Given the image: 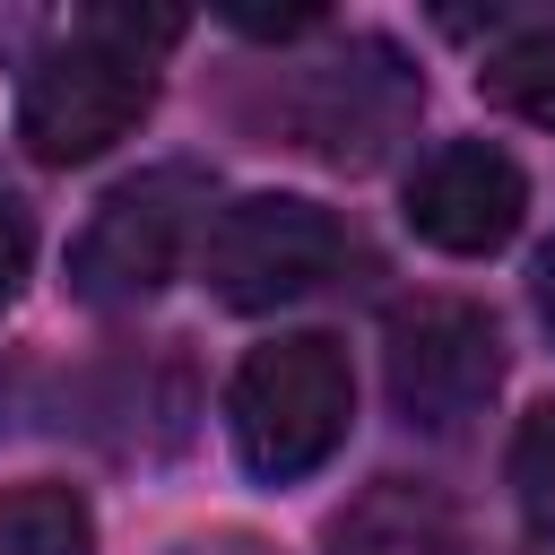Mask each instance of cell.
<instances>
[{
    "instance_id": "6da1fadb",
    "label": "cell",
    "mask_w": 555,
    "mask_h": 555,
    "mask_svg": "<svg viewBox=\"0 0 555 555\" xmlns=\"http://www.w3.org/2000/svg\"><path fill=\"white\" fill-rule=\"evenodd\" d=\"M182 43L173 9H87L35 52L17 87V139L35 165H95L156 113V52Z\"/></svg>"
},
{
    "instance_id": "7a4b0ae2",
    "label": "cell",
    "mask_w": 555,
    "mask_h": 555,
    "mask_svg": "<svg viewBox=\"0 0 555 555\" xmlns=\"http://www.w3.org/2000/svg\"><path fill=\"white\" fill-rule=\"evenodd\" d=\"M347 425H356V373H347V347L321 330H286V338L251 347L225 382L234 460L269 486L312 477L347 442Z\"/></svg>"
},
{
    "instance_id": "3957f363",
    "label": "cell",
    "mask_w": 555,
    "mask_h": 555,
    "mask_svg": "<svg viewBox=\"0 0 555 555\" xmlns=\"http://www.w3.org/2000/svg\"><path fill=\"white\" fill-rule=\"evenodd\" d=\"M208 217V173L199 165H147L95 199V217L69 243V295L95 312H130L173 286L191 234Z\"/></svg>"
},
{
    "instance_id": "277c9868",
    "label": "cell",
    "mask_w": 555,
    "mask_h": 555,
    "mask_svg": "<svg viewBox=\"0 0 555 555\" xmlns=\"http://www.w3.org/2000/svg\"><path fill=\"white\" fill-rule=\"evenodd\" d=\"M425 113V78L390 35H338L321 61L295 69L286 87V130L304 156L338 173H373Z\"/></svg>"
},
{
    "instance_id": "5b68a950",
    "label": "cell",
    "mask_w": 555,
    "mask_h": 555,
    "mask_svg": "<svg viewBox=\"0 0 555 555\" xmlns=\"http://www.w3.org/2000/svg\"><path fill=\"white\" fill-rule=\"evenodd\" d=\"M382 382H390L399 425L451 442V434H468L494 408V390H503V338H494V321L477 304L416 295L382 330Z\"/></svg>"
},
{
    "instance_id": "8992f818",
    "label": "cell",
    "mask_w": 555,
    "mask_h": 555,
    "mask_svg": "<svg viewBox=\"0 0 555 555\" xmlns=\"http://www.w3.org/2000/svg\"><path fill=\"white\" fill-rule=\"evenodd\" d=\"M338 260H347V225L321 199H304V191H251V199L217 208L199 278L234 312H278V304L312 295Z\"/></svg>"
},
{
    "instance_id": "52a82bcc",
    "label": "cell",
    "mask_w": 555,
    "mask_h": 555,
    "mask_svg": "<svg viewBox=\"0 0 555 555\" xmlns=\"http://www.w3.org/2000/svg\"><path fill=\"white\" fill-rule=\"evenodd\" d=\"M408 234L451 251V260H477V251H503L520 234V208H529V173L494 147V139H451L434 147L416 173H408Z\"/></svg>"
},
{
    "instance_id": "ba28073f",
    "label": "cell",
    "mask_w": 555,
    "mask_h": 555,
    "mask_svg": "<svg viewBox=\"0 0 555 555\" xmlns=\"http://www.w3.org/2000/svg\"><path fill=\"white\" fill-rule=\"evenodd\" d=\"M330 555H477V546H468V520L451 512V494H434L416 477H382L330 520Z\"/></svg>"
},
{
    "instance_id": "9c48e42d",
    "label": "cell",
    "mask_w": 555,
    "mask_h": 555,
    "mask_svg": "<svg viewBox=\"0 0 555 555\" xmlns=\"http://www.w3.org/2000/svg\"><path fill=\"white\" fill-rule=\"evenodd\" d=\"M0 555H95V512L78 503V486H9Z\"/></svg>"
},
{
    "instance_id": "30bf717a",
    "label": "cell",
    "mask_w": 555,
    "mask_h": 555,
    "mask_svg": "<svg viewBox=\"0 0 555 555\" xmlns=\"http://www.w3.org/2000/svg\"><path fill=\"white\" fill-rule=\"evenodd\" d=\"M477 87H486V104H503L512 121L555 130V26H520V35H503V43L486 52Z\"/></svg>"
},
{
    "instance_id": "8fae6325",
    "label": "cell",
    "mask_w": 555,
    "mask_h": 555,
    "mask_svg": "<svg viewBox=\"0 0 555 555\" xmlns=\"http://www.w3.org/2000/svg\"><path fill=\"white\" fill-rule=\"evenodd\" d=\"M512 503L538 538H555V399H538L512 434Z\"/></svg>"
},
{
    "instance_id": "7c38bea8",
    "label": "cell",
    "mask_w": 555,
    "mask_h": 555,
    "mask_svg": "<svg viewBox=\"0 0 555 555\" xmlns=\"http://www.w3.org/2000/svg\"><path fill=\"white\" fill-rule=\"evenodd\" d=\"M26 260H35V217H26V199L0 182V304L26 286Z\"/></svg>"
},
{
    "instance_id": "4fadbf2b",
    "label": "cell",
    "mask_w": 555,
    "mask_h": 555,
    "mask_svg": "<svg viewBox=\"0 0 555 555\" xmlns=\"http://www.w3.org/2000/svg\"><path fill=\"white\" fill-rule=\"evenodd\" d=\"M243 35H304V26H321V9H225Z\"/></svg>"
},
{
    "instance_id": "5bb4252c",
    "label": "cell",
    "mask_w": 555,
    "mask_h": 555,
    "mask_svg": "<svg viewBox=\"0 0 555 555\" xmlns=\"http://www.w3.org/2000/svg\"><path fill=\"white\" fill-rule=\"evenodd\" d=\"M529 295H538V321L555 330V234L538 243V260H529Z\"/></svg>"
}]
</instances>
